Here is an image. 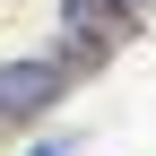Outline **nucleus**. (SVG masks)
<instances>
[{
	"mask_svg": "<svg viewBox=\"0 0 156 156\" xmlns=\"http://www.w3.org/2000/svg\"><path fill=\"white\" fill-rule=\"evenodd\" d=\"M95 69V52L87 44H44V52H26V61H0V122H35V113H52L69 95V78H87Z\"/></svg>",
	"mask_w": 156,
	"mask_h": 156,
	"instance_id": "obj_1",
	"label": "nucleus"
},
{
	"mask_svg": "<svg viewBox=\"0 0 156 156\" xmlns=\"http://www.w3.org/2000/svg\"><path fill=\"white\" fill-rule=\"evenodd\" d=\"M61 26H69L78 44L95 52V61H104V52L122 44V35L139 26V17H130V9H113V0H61Z\"/></svg>",
	"mask_w": 156,
	"mask_h": 156,
	"instance_id": "obj_2",
	"label": "nucleus"
},
{
	"mask_svg": "<svg viewBox=\"0 0 156 156\" xmlns=\"http://www.w3.org/2000/svg\"><path fill=\"white\" fill-rule=\"evenodd\" d=\"M113 9H130V17H147V9H156V0H113Z\"/></svg>",
	"mask_w": 156,
	"mask_h": 156,
	"instance_id": "obj_3",
	"label": "nucleus"
},
{
	"mask_svg": "<svg viewBox=\"0 0 156 156\" xmlns=\"http://www.w3.org/2000/svg\"><path fill=\"white\" fill-rule=\"evenodd\" d=\"M26 156H61V139H44V147H26Z\"/></svg>",
	"mask_w": 156,
	"mask_h": 156,
	"instance_id": "obj_4",
	"label": "nucleus"
}]
</instances>
